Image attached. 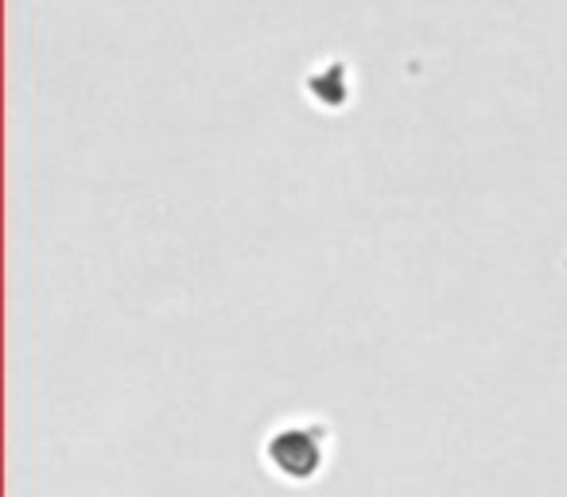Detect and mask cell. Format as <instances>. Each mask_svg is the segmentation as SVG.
Masks as SVG:
<instances>
[{"label":"cell","instance_id":"6da1fadb","mask_svg":"<svg viewBox=\"0 0 567 497\" xmlns=\"http://www.w3.org/2000/svg\"><path fill=\"white\" fill-rule=\"evenodd\" d=\"M331 458V427L316 416H292L280 420L260 443V463L272 478L288 482V486H303L316 482L327 470Z\"/></svg>","mask_w":567,"mask_h":497}]
</instances>
